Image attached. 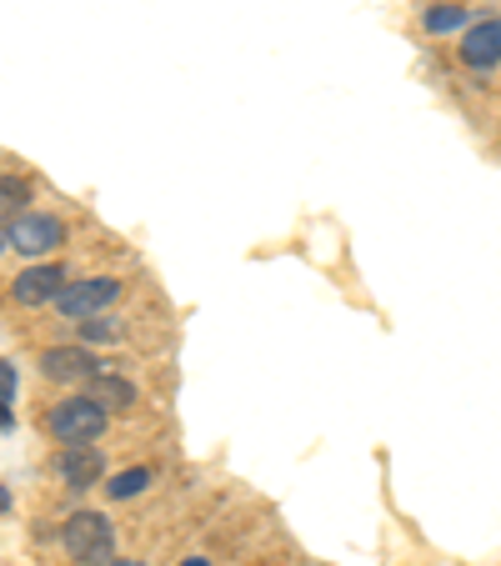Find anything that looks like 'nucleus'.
Instances as JSON below:
<instances>
[{
  "mask_svg": "<svg viewBox=\"0 0 501 566\" xmlns=\"http://www.w3.org/2000/svg\"><path fill=\"white\" fill-rule=\"evenodd\" d=\"M61 546H65V556L81 566H111L116 562V526L101 512H75L61 532Z\"/></svg>",
  "mask_w": 501,
  "mask_h": 566,
  "instance_id": "nucleus-1",
  "label": "nucleus"
},
{
  "mask_svg": "<svg viewBox=\"0 0 501 566\" xmlns=\"http://www.w3.org/2000/svg\"><path fill=\"white\" fill-rule=\"evenodd\" d=\"M51 437L65 441V447H86V441H96L101 431H106V407H101L96 396H71V401H61V407L51 411Z\"/></svg>",
  "mask_w": 501,
  "mask_h": 566,
  "instance_id": "nucleus-2",
  "label": "nucleus"
},
{
  "mask_svg": "<svg viewBox=\"0 0 501 566\" xmlns=\"http://www.w3.org/2000/svg\"><path fill=\"white\" fill-rule=\"evenodd\" d=\"M116 296H121V281H111V276H91V281H71V286H65L61 296H55V306H61V316L86 321V316H101V311H106Z\"/></svg>",
  "mask_w": 501,
  "mask_h": 566,
  "instance_id": "nucleus-3",
  "label": "nucleus"
},
{
  "mask_svg": "<svg viewBox=\"0 0 501 566\" xmlns=\"http://www.w3.org/2000/svg\"><path fill=\"white\" fill-rule=\"evenodd\" d=\"M6 241H11L21 256H45V251H55L65 241V226L55 221V216L25 211V216H15V221L6 226Z\"/></svg>",
  "mask_w": 501,
  "mask_h": 566,
  "instance_id": "nucleus-4",
  "label": "nucleus"
},
{
  "mask_svg": "<svg viewBox=\"0 0 501 566\" xmlns=\"http://www.w3.org/2000/svg\"><path fill=\"white\" fill-rule=\"evenodd\" d=\"M106 476V457H101V447H65L61 451V481L65 486H75V492H86V486H96V481Z\"/></svg>",
  "mask_w": 501,
  "mask_h": 566,
  "instance_id": "nucleus-5",
  "label": "nucleus"
},
{
  "mask_svg": "<svg viewBox=\"0 0 501 566\" xmlns=\"http://www.w3.org/2000/svg\"><path fill=\"white\" fill-rule=\"evenodd\" d=\"M65 291V271L61 266H31L15 276L11 296L21 301V306H45V301H55Z\"/></svg>",
  "mask_w": 501,
  "mask_h": 566,
  "instance_id": "nucleus-6",
  "label": "nucleus"
},
{
  "mask_svg": "<svg viewBox=\"0 0 501 566\" xmlns=\"http://www.w3.org/2000/svg\"><path fill=\"white\" fill-rule=\"evenodd\" d=\"M41 371L51 376V381H91L96 361H91V352H81V346H55V352L41 356Z\"/></svg>",
  "mask_w": 501,
  "mask_h": 566,
  "instance_id": "nucleus-7",
  "label": "nucleus"
},
{
  "mask_svg": "<svg viewBox=\"0 0 501 566\" xmlns=\"http://www.w3.org/2000/svg\"><path fill=\"white\" fill-rule=\"evenodd\" d=\"M461 61L477 65V71H487V65L501 61V21H481L467 31V41H461Z\"/></svg>",
  "mask_w": 501,
  "mask_h": 566,
  "instance_id": "nucleus-8",
  "label": "nucleus"
},
{
  "mask_svg": "<svg viewBox=\"0 0 501 566\" xmlns=\"http://www.w3.org/2000/svg\"><path fill=\"white\" fill-rule=\"evenodd\" d=\"M91 396L101 407H131L136 401V386L121 381V376H91Z\"/></svg>",
  "mask_w": 501,
  "mask_h": 566,
  "instance_id": "nucleus-9",
  "label": "nucleus"
},
{
  "mask_svg": "<svg viewBox=\"0 0 501 566\" xmlns=\"http://www.w3.org/2000/svg\"><path fill=\"white\" fill-rule=\"evenodd\" d=\"M146 486H150V471H146V467H131V471H121L116 481H106V492L116 496V502H126V496L146 492Z\"/></svg>",
  "mask_w": 501,
  "mask_h": 566,
  "instance_id": "nucleus-10",
  "label": "nucleus"
},
{
  "mask_svg": "<svg viewBox=\"0 0 501 566\" xmlns=\"http://www.w3.org/2000/svg\"><path fill=\"white\" fill-rule=\"evenodd\" d=\"M467 25V11L461 6H437V11H427V31H461Z\"/></svg>",
  "mask_w": 501,
  "mask_h": 566,
  "instance_id": "nucleus-11",
  "label": "nucleus"
},
{
  "mask_svg": "<svg viewBox=\"0 0 501 566\" xmlns=\"http://www.w3.org/2000/svg\"><path fill=\"white\" fill-rule=\"evenodd\" d=\"M121 336V326L111 316H96V321H86V342H116Z\"/></svg>",
  "mask_w": 501,
  "mask_h": 566,
  "instance_id": "nucleus-12",
  "label": "nucleus"
},
{
  "mask_svg": "<svg viewBox=\"0 0 501 566\" xmlns=\"http://www.w3.org/2000/svg\"><path fill=\"white\" fill-rule=\"evenodd\" d=\"M15 196H21V201H25V181H15V176H6V181H0V201H15Z\"/></svg>",
  "mask_w": 501,
  "mask_h": 566,
  "instance_id": "nucleus-13",
  "label": "nucleus"
},
{
  "mask_svg": "<svg viewBox=\"0 0 501 566\" xmlns=\"http://www.w3.org/2000/svg\"><path fill=\"white\" fill-rule=\"evenodd\" d=\"M181 566H211V562H201V556H191V562H181Z\"/></svg>",
  "mask_w": 501,
  "mask_h": 566,
  "instance_id": "nucleus-14",
  "label": "nucleus"
},
{
  "mask_svg": "<svg viewBox=\"0 0 501 566\" xmlns=\"http://www.w3.org/2000/svg\"><path fill=\"white\" fill-rule=\"evenodd\" d=\"M111 566H146V562H111Z\"/></svg>",
  "mask_w": 501,
  "mask_h": 566,
  "instance_id": "nucleus-15",
  "label": "nucleus"
},
{
  "mask_svg": "<svg viewBox=\"0 0 501 566\" xmlns=\"http://www.w3.org/2000/svg\"><path fill=\"white\" fill-rule=\"evenodd\" d=\"M0 247H11V241H6V231H0Z\"/></svg>",
  "mask_w": 501,
  "mask_h": 566,
  "instance_id": "nucleus-16",
  "label": "nucleus"
}]
</instances>
